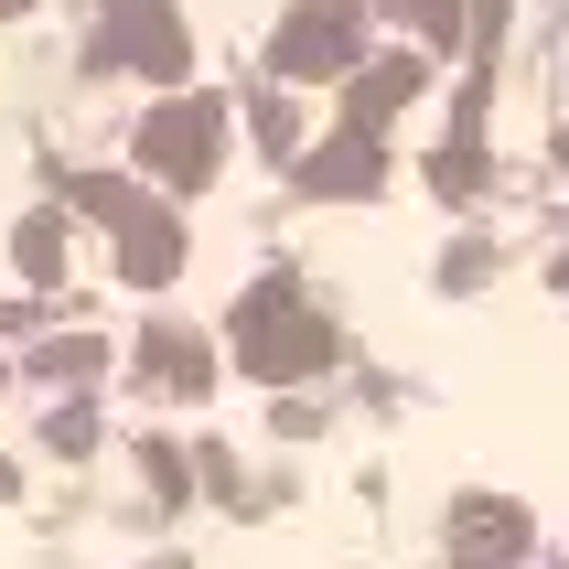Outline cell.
Wrapping results in <instances>:
<instances>
[]
</instances>
